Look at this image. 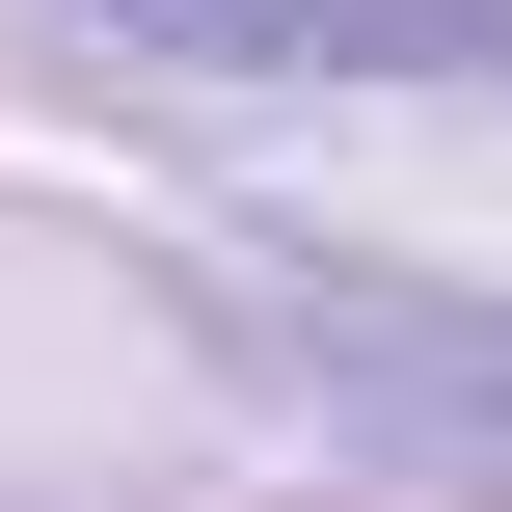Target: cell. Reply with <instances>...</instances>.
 Segmentation results:
<instances>
[{
    "mask_svg": "<svg viewBox=\"0 0 512 512\" xmlns=\"http://www.w3.org/2000/svg\"><path fill=\"white\" fill-rule=\"evenodd\" d=\"M189 324H216L270 405H324L351 459H405V486H512V297L324 270V243H216V270H189Z\"/></svg>",
    "mask_w": 512,
    "mask_h": 512,
    "instance_id": "obj_1",
    "label": "cell"
},
{
    "mask_svg": "<svg viewBox=\"0 0 512 512\" xmlns=\"http://www.w3.org/2000/svg\"><path fill=\"white\" fill-rule=\"evenodd\" d=\"M162 54H243V81H512V0H108Z\"/></svg>",
    "mask_w": 512,
    "mask_h": 512,
    "instance_id": "obj_2",
    "label": "cell"
}]
</instances>
